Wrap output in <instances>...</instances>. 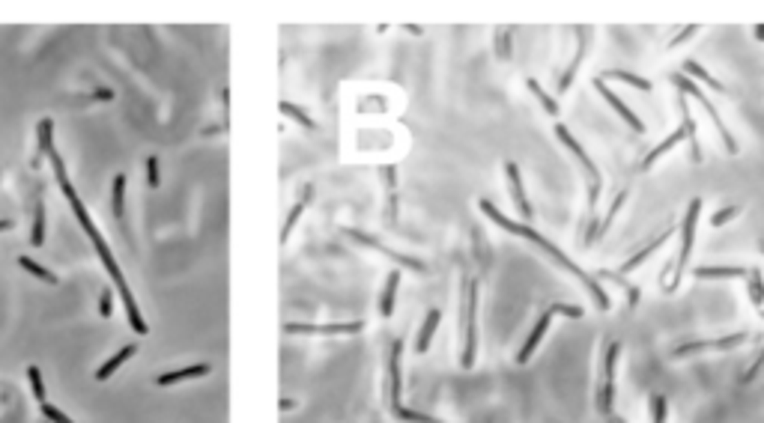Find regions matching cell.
Masks as SVG:
<instances>
[{
	"label": "cell",
	"instance_id": "obj_1",
	"mask_svg": "<svg viewBox=\"0 0 764 423\" xmlns=\"http://www.w3.org/2000/svg\"><path fill=\"white\" fill-rule=\"evenodd\" d=\"M478 209H481L484 215H487V218H490L493 224H496V227H502L505 232H510V236H519V239L532 241V245H535L537 250H544V254L550 257L555 265H559V268H564V272H568V274H573V277H577V281H579V283H582V286H586V290H588V295H591V299L597 301V310H609V307H612V301H609V295H606V290H603V283H600L597 277H591L588 272H582V268H579L577 263H573V259H568V254H564V250H561L559 245H553L550 239H544V236H541V232H537L535 227H528V224H523V221H510L508 215H502V212H499V209H496V206H493L490 200H478Z\"/></svg>",
	"mask_w": 764,
	"mask_h": 423
},
{
	"label": "cell",
	"instance_id": "obj_2",
	"mask_svg": "<svg viewBox=\"0 0 764 423\" xmlns=\"http://www.w3.org/2000/svg\"><path fill=\"white\" fill-rule=\"evenodd\" d=\"M555 138H559L564 143V149L570 152L573 158H577V164L582 170V176H586V215H588V230H586V248H591L597 241V200H600V191H603V176H600L597 164L591 161V155L586 149H582V143L573 138V131L568 129V125L555 122Z\"/></svg>",
	"mask_w": 764,
	"mask_h": 423
},
{
	"label": "cell",
	"instance_id": "obj_3",
	"mask_svg": "<svg viewBox=\"0 0 764 423\" xmlns=\"http://www.w3.org/2000/svg\"><path fill=\"white\" fill-rule=\"evenodd\" d=\"M672 84L678 87V93L681 96H687V98H693V102H699V107H702V111L708 113V120L714 122V129L720 131V140H723V147H725V152H729V155H734V152H738V140H734V134L729 131V125L723 122V116H720V111H716L714 107V102L711 98H708V93L702 87L696 84V80H690L684 72H675V75H672Z\"/></svg>",
	"mask_w": 764,
	"mask_h": 423
},
{
	"label": "cell",
	"instance_id": "obj_4",
	"mask_svg": "<svg viewBox=\"0 0 764 423\" xmlns=\"http://www.w3.org/2000/svg\"><path fill=\"white\" fill-rule=\"evenodd\" d=\"M699 215H702V197H693L684 212V221H681V254L675 259V268H672V281L666 283V292H675L681 277H684L687 265H690V254H693V245H696V227H699Z\"/></svg>",
	"mask_w": 764,
	"mask_h": 423
},
{
	"label": "cell",
	"instance_id": "obj_5",
	"mask_svg": "<svg viewBox=\"0 0 764 423\" xmlns=\"http://www.w3.org/2000/svg\"><path fill=\"white\" fill-rule=\"evenodd\" d=\"M463 328H466V340H463V358L460 364L466 370L475 367V358H478V283L466 281V299H463Z\"/></svg>",
	"mask_w": 764,
	"mask_h": 423
},
{
	"label": "cell",
	"instance_id": "obj_6",
	"mask_svg": "<svg viewBox=\"0 0 764 423\" xmlns=\"http://www.w3.org/2000/svg\"><path fill=\"white\" fill-rule=\"evenodd\" d=\"M618 355H621V343H609L603 349V361H600V384L595 393V409L603 417L612 415V402H615V364Z\"/></svg>",
	"mask_w": 764,
	"mask_h": 423
},
{
	"label": "cell",
	"instance_id": "obj_7",
	"mask_svg": "<svg viewBox=\"0 0 764 423\" xmlns=\"http://www.w3.org/2000/svg\"><path fill=\"white\" fill-rule=\"evenodd\" d=\"M750 340L747 331H734V334H725V337H716V340H696V343H684L678 346L672 358H690V355H699V352H732V349L743 346Z\"/></svg>",
	"mask_w": 764,
	"mask_h": 423
},
{
	"label": "cell",
	"instance_id": "obj_8",
	"mask_svg": "<svg viewBox=\"0 0 764 423\" xmlns=\"http://www.w3.org/2000/svg\"><path fill=\"white\" fill-rule=\"evenodd\" d=\"M591 87H595L597 93L603 96V102H606V105L612 107V111H615V113H618V116H621V120L627 122V129H630V131H636V134H645V122H642L639 116H636V113L630 111V107H627V105L621 102V96H618L615 89H609V84H606L603 78H595V80H591Z\"/></svg>",
	"mask_w": 764,
	"mask_h": 423
},
{
	"label": "cell",
	"instance_id": "obj_9",
	"mask_svg": "<svg viewBox=\"0 0 764 423\" xmlns=\"http://www.w3.org/2000/svg\"><path fill=\"white\" fill-rule=\"evenodd\" d=\"M364 328V322H329V325H304V322H287L284 331L287 334H358Z\"/></svg>",
	"mask_w": 764,
	"mask_h": 423
},
{
	"label": "cell",
	"instance_id": "obj_10",
	"mask_svg": "<svg viewBox=\"0 0 764 423\" xmlns=\"http://www.w3.org/2000/svg\"><path fill=\"white\" fill-rule=\"evenodd\" d=\"M505 176H508V185H510V200H514L523 224H528L532 221V203H528V197H526V185H523V176H519L517 161H505Z\"/></svg>",
	"mask_w": 764,
	"mask_h": 423
},
{
	"label": "cell",
	"instance_id": "obj_11",
	"mask_svg": "<svg viewBox=\"0 0 764 423\" xmlns=\"http://www.w3.org/2000/svg\"><path fill=\"white\" fill-rule=\"evenodd\" d=\"M553 313L550 310H544L541 316H537V322L532 325V331H528V337H526V343L519 346V352H517V364H528L532 361V355L537 352V346L544 343V337H546V331H550V325H553Z\"/></svg>",
	"mask_w": 764,
	"mask_h": 423
},
{
	"label": "cell",
	"instance_id": "obj_12",
	"mask_svg": "<svg viewBox=\"0 0 764 423\" xmlns=\"http://www.w3.org/2000/svg\"><path fill=\"white\" fill-rule=\"evenodd\" d=\"M678 111H681V129L687 131V147H690V158L696 164H702V147H699V131H696V120L693 111H690L687 96H678Z\"/></svg>",
	"mask_w": 764,
	"mask_h": 423
},
{
	"label": "cell",
	"instance_id": "obj_13",
	"mask_svg": "<svg viewBox=\"0 0 764 423\" xmlns=\"http://www.w3.org/2000/svg\"><path fill=\"white\" fill-rule=\"evenodd\" d=\"M750 274V268L743 265H699L693 268V277L699 281H743Z\"/></svg>",
	"mask_w": 764,
	"mask_h": 423
},
{
	"label": "cell",
	"instance_id": "obj_14",
	"mask_svg": "<svg viewBox=\"0 0 764 423\" xmlns=\"http://www.w3.org/2000/svg\"><path fill=\"white\" fill-rule=\"evenodd\" d=\"M669 236H675V232H672V230L660 232V236L654 239V241H648V245H645L642 250H636V254H633L630 259H624V263H621V274H630V272H636V268H639V265H645V263H648V259H651V257L657 254V250H660V248H663V245H666V241H669Z\"/></svg>",
	"mask_w": 764,
	"mask_h": 423
},
{
	"label": "cell",
	"instance_id": "obj_15",
	"mask_svg": "<svg viewBox=\"0 0 764 423\" xmlns=\"http://www.w3.org/2000/svg\"><path fill=\"white\" fill-rule=\"evenodd\" d=\"M400 355H403V340H394V343H391V364H389V370H391V409L403 406V402H400V393H403Z\"/></svg>",
	"mask_w": 764,
	"mask_h": 423
},
{
	"label": "cell",
	"instance_id": "obj_16",
	"mask_svg": "<svg viewBox=\"0 0 764 423\" xmlns=\"http://www.w3.org/2000/svg\"><path fill=\"white\" fill-rule=\"evenodd\" d=\"M678 143H687V131H684V129H675V131H672L666 140H663V143H657V147H654V149L648 152V155L642 158V164H639V167H642V170H651V167L657 164V161H660L663 155H666V152H672V149H675Z\"/></svg>",
	"mask_w": 764,
	"mask_h": 423
},
{
	"label": "cell",
	"instance_id": "obj_17",
	"mask_svg": "<svg viewBox=\"0 0 764 423\" xmlns=\"http://www.w3.org/2000/svg\"><path fill=\"white\" fill-rule=\"evenodd\" d=\"M439 322H442V313H439L436 307H430L427 316H424V322H421L418 337H415V352H418V355H424L427 349H430V343H433V334H436V328H439Z\"/></svg>",
	"mask_w": 764,
	"mask_h": 423
},
{
	"label": "cell",
	"instance_id": "obj_18",
	"mask_svg": "<svg viewBox=\"0 0 764 423\" xmlns=\"http://www.w3.org/2000/svg\"><path fill=\"white\" fill-rule=\"evenodd\" d=\"M588 33H591L588 27H577V36H579V42H577V57H573V60L568 63V69H564V75H561V80H559V89H568V87H570V80L577 78L579 63H582V57H586V51H588V45H586Z\"/></svg>",
	"mask_w": 764,
	"mask_h": 423
},
{
	"label": "cell",
	"instance_id": "obj_19",
	"mask_svg": "<svg viewBox=\"0 0 764 423\" xmlns=\"http://www.w3.org/2000/svg\"><path fill=\"white\" fill-rule=\"evenodd\" d=\"M398 290H400V272L394 268L385 277V286H382V295H380V313L385 319L394 316V301H398Z\"/></svg>",
	"mask_w": 764,
	"mask_h": 423
},
{
	"label": "cell",
	"instance_id": "obj_20",
	"mask_svg": "<svg viewBox=\"0 0 764 423\" xmlns=\"http://www.w3.org/2000/svg\"><path fill=\"white\" fill-rule=\"evenodd\" d=\"M597 78H603V80H618V84H627V87L639 89V93H651V89H654V84H651L648 78L636 75V72H627V69H609V72H603V75H597Z\"/></svg>",
	"mask_w": 764,
	"mask_h": 423
},
{
	"label": "cell",
	"instance_id": "obj_21",
	"mask_svg": "<svg viewBox=\"0 0 764 423\" xmlns=\"http://www.w3.org/2000/svg\"><path fill=\"white\" fill-rule=\"evenodd\" d=\"M209 373V364H192V367H183V370H170V373H161L156 384L167 388V384H176V382H188V379H200V376Z\"/></svg>",
	"mask_w": 764,
	"mask_h": 423
},
{
	"label": "cell",
	"instance_id": "obj_22",
	"mask_svg": "<svg viewBox=\"0 0 764 423\" xmlns=\"http://www.w3.org/2000/svg\"><path fill=\"white\" fill-rule=\"evenodd\" d=\"M134 355H138V346H123L120 352H116V355H111V358H107V361H105L102 367H99V373H96V382H107V379H111V376H114L116 370H120V367H123L125 361H129V358H134Z\"/></svg>",
	"mask_w": 764,
	"mask_h": 423
},
{
	"label": "cell",
	"instance_id": "obj_23",
	"mask_svg": "<svg viewBox=\"0 0 764 423\" xmlns=\"http://www.w3.org/2000/svg\"><path fill=\"white\" fill-rule=\"evenodd\" d=\"M684 75L690 78V80H696V84H705V87H711V89H716V93H723V80H716L711 72H708L705 66H699L696 60H684Z\"/></svg>",
	"mask_w": 764,
	"mask_h": 423
},
{
	"label": "cell",
	"instance_id": "obj_24",
	"mask_svg": "<svg viewBox=\"0 0 764 423\" xmlns=\"http://www.w3.org/2000/svg\"><path fill=\"white\" fill-rule=\"evenodd\" d=\"M526 87L532 89V96L537 98V102H541V107H544V113L550 116V120H555V116H561V107H559V102H555V98L546 93V89L541 87V80H535V78H528L526 80Z\"/></svg>",
	"mask_w": 764,
	"mask_h": 423
},
{
	"label": "cell",
	"instance_id": "obj_25",
	"mask_svg": "<svg viewBox=\"0 0 764 423\" xmlns=\"http://www.w3.org/2000/svg\"><path fill=\"white\" fill-rule=\"evenodd\" d=\"M624 203H627V191L621 188V194H615V200H612V206H609L606 209V215H603V221L597 224V241L606 236L609 230H612V224H615V218H618V212L624 209Z\"/></svg>",
	"mask_w": 764,
	"mask_h": 423
},
{
	"label": "cell",
	"instance_id": "obj_26",
	"mask_svg": "<svg viewBox=\"0 0 764 423\" xmlns=\"http://www.w3.org/2000/svg\"><path fill=\"white\" fill-rule=\"evenodd\" d=\"M600 277H603V281H615L627 292V307H636V301H639V286H633L621 272H609V268H606V272H600Z\"/></svg>",
	"mask_w": 764,
	"mask_h": 423
},
{
	"label": "cell",
	"instance_id": "obj_27",
	"mask_svg": "<svg viewBox=\"0 0 764 423\" xmlns=\"http://www.w3.org/2000/svg\"><path fill=\"white\" fill-rule=\"evenodd\" d=\"M18 265H21L24 272H30L33 277H39V281H42V283H48V286H57V283H60V281H57V274L48 272V268L39 265V263H36V259H30V257H18Z\"/></svg>",
	"mask_w": 764,
	"mask_h": 423
},
{
	"label": "cell",
	"instance_id": "obj_28",
	"mask_svg": "<svg viewBox=\"0 0 764 423\" xmlns=\"http://www.w3.org/2000/svg\"><path fill=\"white\" fill-rule=\"evenodd\" d=\"M747 292H750V301L761 310V307H764V277H761L758 268H750V274H747Z\"/></svg>",
	"mask_w": 764,
	"mask_h": 423
},
{
	"label": "cell",
	"instance_id": "obj_29",
	"mask_svg": "<svg viewBox=\"0 0 764 423\" xmlns=\"http://www.w3.org/2000/svg\"><path fill=\"white\" fill-rule=\"evenodd\" d=\"M36 140H39V155H48L54 149V122L51 120H42L36 125ZM39 155H36V164H39Z\"/></svg>",
	"mask_w": 764,
	"mask_h": 423
},
{
	"label": "cell",
	"instance_id": "obj_30",
	"mask_svg": "<svg viewBox=\"0 0 764 423\" xmlns=\"http://www.w3.org/2000/svg\"><path fill=\"white\" fill-rule=\"evenodd\" d=\"M111 209H114V215H116V218H123V212H125V176H123V173H116V176H114Z\"/></svg>",
	"mask_w": 764,
	"mask_h": 423
},
{
	"label": "cell",
	"instance_id": "obj_31",
	"mask_svg": "<svg viewBox=\"0 0 764 423\" xmlns=\"http://www.w3.org/2000/svg\"><path fill=\"white\" fill-rule=\"evenodd\" d=\"M30 245L42 248L45 245V203H36V218H33V230H30Z\"/></svg>",
	"mask_w": 764,
	"mask_h": 423
},
{
	"label": "cell",
	"instance_id": "obj_32",
	"mask_svg": "<svg viewBox=\"0 0 764 423\" xmlns=\"http://www.w3.org/2000/svg\"><path fill=\"white\" fill-rule=\"evenodd\" d=\"M27 379H30V388H33V397H36V402H48V393H45V382H42V370L39 367H27Z\"/></svg>",
	"mask_w": 764,
	"mask_h": 423
},
{
	"label": "cell",
	"instance_id": "obj_33",
	"mask_svg": "<svg viewBox=\"0 0 764 423\" xmlns=\"http://www.w3.org/2000/svg\"><path fill=\"white\" fill-rule=\"evenodd\" d=\"M648 411H651V423H666L669 417V400L663 393H654L651 402H648Z\"/></svg>",
	"mask_w": 764,
	"mask_h": 423
},
{
	"label": "cell",
	"instance_id": "obj_34",
	"mask_svg": "<svg viewBox=\"0 0 764 423\" xmlns=\"http://www.w3.org/2000/svg\"><path fill=\"white\" fill-rule=\"evenodd\" d=\"M281 113H287L290 120H296L299 125H304V129H317V122H313L311 116L302 111V107H296V105H290V102H281Z\"/></svg>",
	"mask_w": 764,
	"mask_h": 423
},
{
	"label": "cell",
	"instance_id": "obj_35",
	"mask_svg": "<svg viewBox=\"0 0 764 423\" xmlns=\"http://www.w3.org/2000/svg\"><path fill=\"white\" fill-rule=\"evenodd\" d=\"M394 411V417H400V420H406V423H442V420H436V417H430V415H421V411H409V409H391Z\"/></svg>",
	"mask_w": 764,
	"mask_h": 423
},
{
	"label": "cell",
	"instance_id": "obj_36",
	"mask_svg": "<svg viewBox=\"0 0 764 423\" xmlns=\"http://www.w3.org/2000/svg\"><path fill=\"white\" fill-rule=\"evenodd\" d=\"M546 310H550L553 316H568V319H582V316H586V310L577 307V304H550Z\"/></svg>",
	"mask_w": 764,
	"mask_h": 423
},
{
	"label": "cell",
	"instance_id": "obj_37",
	"mask_svg": "<svg viewBox=\"0 0 764 423\" xmlns=\"http://www.w3.org/2000/svg\"><path fill=\"white\" fill-rule=\"evenodd\" d=\"M738 215H741V206H725V209L711 215V227H725V224L734 221Z\"/></svg>",
	"mask_w": 764,
	"mask_h": 423
},
{
	"label": "cell",
	"instance_id": "obj_38",
	"mask_svg": "<svg viewBox=\"0 0 764 423\" xmlns=\"http://www.w3.org/2000/svg\"><path fill=\"white\" fill-rule=\"evenodd\" d=\"M42 415L48 417L51 423H75V420L66 415V411H60L57 406H51V402H42Z\"/></svg>",
	"mask_w": 764,
	"mask_h": 423
},
{
	"label": "cell",
	"instance_id": "obj_39",
	"mask_svg": "<svg viewBox=\"0 0 764 423\" xmlns=\"http://www.w3.org/2000/svg\"><path fill=\"white\" fill-rule=\"evenodd\" d=\"M302 212H304V203H299V206H293V209H290V218H287V221H284V227H281V241H287V239H290V232H293V224L302 218Z\"/></svg>",
	"mask_w": 764,
	"mask_h": 423
},
{
	"label": "cell",
	"instance_id": "obj_40",
	"mask_svg": "<svg viewBox=\"0 0 764 423\" xmlns=\"http://www.w3.org/2000/svg\"><path fill=\"white\" fill-rule=\"evenodd\" d=\"M147 185H149V188H158V185H161L158 158H156V155H149V158H147Z\"/></svg>",
	"mask_w": 764,
	"mask_h": 423
},
{
	"label": "cell",
	"instance_id": "obj_41",
	"mask_svg": "<svg viewBox=\"0 0 764 423\" xmlns=\"http://www.w3.org/2000/svg\"><path fill=\"white\" fill-rule=\"evenodd\" d=\"M761 367H764V346H761V352H758V358H756V361H752V364L747 367V373L741 376V384H750V382H752V379H756V376H758V370H761Z\"/></svg>",
	"mask_w": 764,
	"mask_h": 423
},
{
	"label": "cell",
	"instance_id": "obj_42",
	"mask_svg": "<svg viewBox=\"0 0 764 423\" xmlns=\"http://www.w3.org/2000/svg\"><path fill=\"white\" fill-rule=\"evenodd\" d=\"M696 33H699V27H681V30L669 39V48H678V45H684L687 39H693Z\"/></svg>",
	"mask_w": 764,
	"mask_h": 423
},
{
	"label": "cell",
	"instance_id": "obj_43",
	"mask_svg": "<svg viewBox=\"0 0 764 423\" xmlns=\"http://www.w3.org/2000/svg\"><path fill=\"white\" fill-rule=\"evenodd\" d=\"M99 313H102L105 319L114 313V295H111V290H102V295H99Z\"/></svg>",
	"mask_w": 764,
	"mask_h": 423
},
{
	"label": "cell",
	"instance_id": "obj_44",
	"mask_svg": "<svg viewBox=\"0 0 764 423\" xmlns=\"http://www.w3.org/2000/svg\"><path fill=\"white\" fill-rule=\"evenodd\" d=\"M508 36H510V30H502V33H499V57H508V54H510V48H508Z\"/></svg>",
	"mask_w": 764,
	"mask_h": 423
},
{
	"label": "cell",
	"instance_id": "obj_45",
	"mask_svg": "<svg viewBox=\"0 0 764 423\" xmlns=\"http://www.w3.org/2000/svg\"><path fill=\"white\" fill-rule=\"evenodd\" d=\"M96 98H102V102L107 98V102H111V98H114V93H111V89H96Z\"/></svg>",
	"mask_w": 764,
	"mask_h": 423
},
{
	"label": "cell",
	"instance_id": "obj_46",
	"mask_svg": "<svg viewBox=\"0 0 764 423\" xmlns=\"http://www.w3.org/2000/svg\"><path fill=\"white\" fill-rule=\"evenodd\" d=\"M752 36H756V39H758V42H764V24H758V27H756V30H752Z\"/></svg>",
	"mask_w": 764,
	"mask_h": 423
},
{
	"label": "cell",
	"instance_id": "obj_47",
	"mask_svg": "<svg viewBox=\"0 0 764 423\" xmlns=\"http://www.w3.org/2000/svg\"><path fill=\"white\" fill-rule=\"evenodd\" d=\"M606 423H627V420H624V417H618V415H609V417H606Z\"/></svg>",
	"mask_w": 764,
	"mask_h": 423
},
{
	"label": "cell",
	"instance_id": "obj_48",
	"mask_svg": "<svg viewBox=\"0 0 764 423\" xmlns=\"http://www.w3.org/2000/svg\"><path fill=\"white\" fill-rule=\"evenodd\" d=\"M9 227H12V221H6V218H0V232H3V230H9Z\"/></svg>",
	"mask_w": 764,
	"mask_h": 423
},
{
	"label": "cell",
	"instance_id": "obj_49",
	"mask_svg": "<svg viewBox=\"0 0 764 423\" xmlns=\"http://www.w3.org/2000/svg\"><path fill=\"white\" fill-rule=\"evenodd\" d=\"M758 250H761V254H764V239H761V241H758Z\"/></svg>",
	"mask_w": 764,
	"mask_h": 423
},
{
	"label": "cell",
	"instance_id": "obj_50",
	"mask_svg": "<svg viewBox=\"0 0 764 423\" xmlns=\"http://www.w3.org/2000/svg\"><path fill=\"white\" fill-rule=\"evenodd\" d=\"M758 316H761V319H764V307H761V310H758Z\"/></svg>",
	"mask_w": 764,
	"mask_h": 423
}]
</instances>
